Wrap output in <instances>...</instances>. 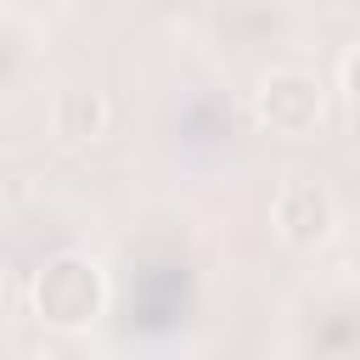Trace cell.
I'll return each mask as SVG.
<instances>
[{"label":"cell","mask_w":360,"mask_h":360,"mask_svg":"<svg viewBox=\"0 0 360 360\" xmlns=\"http://www.w3.org/2000/svg\"><path fill=\"white\" fill-rule=\"evenodd\" d=\"M338 90H343V101H349V112L360 118V39L343 51V68H338Z\"/></svg>","instance_id":"obj_5"},{"label":"cell","mask_w":360,"mask_h":360,"mask_svg":"<svg viewBox=\"0 0 360 360\" xmlns=\"http://www.w3.org/2000/svg\"><path fill=\"white\" fill-rule=\"evenodd\" d=\"M107 124H112V101H107V90H96V84H62V90L51 96V107H45V129H51V141L68 146V152L96 146V141L107 135Z\"/></svg>","instance_id":"obj_4"},{"label":"cell","mask_w":360,"mask_h":360,"mask_svg":"<svg viewBox=\"0 0 360 360\" xmlns=\"http://www.w3.org/2000/svg\"><path fill=\"white\" fill-rule=\"evenodd\" d=\"M338 197L321 186V180H309V174H292V180H281L276 186V197H270V231H276V242L287 248V253H321V248H332V236H338Z\"/></svg>","instance_id":"obj_3"},{"label":"cell","mask_w":360,"mask_h":360,"mask_svg":"<svg viewBox=\"0 0 360 360\" xmlns=\"http://www.w3.org/2000/svg\"><path fill=\"white\" fill-rule=\"evenodd\" d=\"M28 309L45 332H90L101 315H107V270L79 253V248H62L51 253L34 281H28Z\"/></svg>","instance_id":"obj_1"},{"label":"cell","mask_w":360,"mask_h":360,"mask_svg":"<svg viewBox=\"0 0 360 360\" xmlns=\"http://www.w3.org/2000/svg\"><path fill=\"white\" fill-rule=\"evenodd\" d=\"M248 107H253V124L264 135H276V141H315L321 124H326V84L304 62H276V68L259 73Z\"/></svg>","instance_id":"obj_2"}]
</instances>
